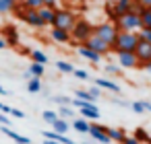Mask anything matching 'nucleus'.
<instances>
[{
	"label": "nucleus",
	"mask_w": 151,
	"mask_h": 144,
	"mask_svg": "<svg viewBox=\"0 0 151 144\" xmlns=\"http://www.w3.org/2000/svg\"><path fill=\"white\" fill-rule=\"evenodd\" d=\"M139 31H124L120 29L118 31V37L112 45V52L114 54H120V52H134L137 43H139Z\"/></svg>",
	"instance_id": "obj_1"
},
{
	"label": "nucleus",
	"mask_w": 151,
	"mask_h": 144,
	"mask_svg": "<svg viewBox=\"0 0 151 144\" xmlns=\"http://www.w3.org/2000/svg\"><path fill=\"white\" fill-rule=\"evenodd\" d=\"M93 33H95V27L89 21H85V19H77L75 27L70 29V37H73L75 43H85Z\"/></svg>",
	"instance_id": "obj_2"
},
{
	"label": "nucleus",
	"mask_w": 151,
	"mask_h": 144,
	"mask_svg": "<svg viewBox=\"0 0 151 144\" xmlns=\"http://www.w3.org/2000/svg\"><path fill=\"white\" fill-rule=\"evenodd\" d=\"M118 25L114 23V21H106V23H99L97 27H95V35H99L104 41H108L110 45H114V41H116V37H118Z\"/></svg>",
	"instance_id": "obj_3"
},
{
	"label": "nucleus",
	"mask_w": 151,
	"mask_h": 144,
	"mask_svg": "<svg viewBox=\"0 0 151 144\" xmlns=\"http://www.w3.org/2000/svg\"><path fill=\"white\" fill-rule=\"evenodd\" d=\"M118 29H124V31H139L141 29V17H139V11H130L126 15H122L118 21H116Z\"/></svg>",
	"instance_id": "obj_4"
},
{
	"label": "nucleus",
	"mask_w": 151,
	"mask_h": 144,
	"mask_svg": "<svg viewBox=\"0 0 151 144\" xmlns=\"http://www.w3.org/2000/svg\"><path fill=\"white\" fill-rule=\"evenodd\" d=\"M75 23H77V15H75L73 11L62 9V11H56V17H54V25H52V27H60V29L70 31V29L75 27Z\"/></svg>",
	"instance_id": "obj_5"
},
{
	"label": "nucleus",
	"mask_w": 151,
	"mask_h": 144,
	"mask_svg": "<svg viewBox=\"0 0 151 144\" xmlns=\"http://www.w3.org/2000/svg\"><path fill=\"white\" fill-rule=\"evenodd\" d=\"M141 6L134 2V0H114V23L122 17V15H126V13H130V11H139Z\"/></svg>",
	"instance_id": "obj_6"
},
{
	"label": "nucleus",
	"mask_w": 151,
	"mask_h": 144,
	"mask_svg": "<svg viewBox=\"0 0 151 144\" xmlns=\"http://www.w3.org/2000/svg\"><path fill=\"white\" fill-rule=\"evenodd\" d=\"M85 45H87V48H91V50H95V52H99L101 56H106V54H110V52H112V45H110L108 41H104V39H101L99 35H95V33L85 41Z\"/></svg>",
	"instance_id": "obj_7"
},
{
	"label": "nucleus",
	"mask_w": 151,
	"mask_h": 144,
	"mask_svg": "<svg viewBox=\"0 0 151 144\" xmlns=\"http://www.w3.org/2000/svg\"><path fill=\"white\" fill-rule=\"evenodd\" d=\"M134 54H137V58H139V68H143L149 60H151V43L149 41H145V39H139V43H137V48H134Z\"/></svg>",
	"instance_id": "obj_8"
},
{
	"label": "nucleus",
	"mask_w": 151,
	"mask_h": 144,
	"mask_svg": "<svg viewBox=\"0 0 151 144\" xmlns=\"http://www.w3.org/2000/svg\"><path fill=\"white\" fill-rule=\"evenodd\" d=\"M21 19H23L29 27H35V29L46 27V23L42 21V17H40V11H37V9H27V11L21 15Z\"/></svg>",
	"instance_id": "obj_9"
},
{
	"label": "nucleus",
	"mask_w": 151,
	"mask_h": 144,
	"mask_svg": "<svg viewBox=\"0 0 151 144\" xmlns=\"http://www.w3.org/2000/svg\"><path fill=\"white\" fill-rule=\"evenodd\" d=\"M116 56H118L120 68H139V66H141L134 52H120V54H116Z\"/></svg>",
	"instance_id": "obj_10"
},
{
	"label": "nucleus",
	"mask_w": 151,
	"mask_h": 144,
	"mask_svg": "<svg viewBox=\"0 0 151 144\" xmlns=\"http://www.w3.org/2000/svg\"><path fill=\"white\" fill-rule=\"evenodd\" d=\"M77 52H79V56L81 58H85V60H89L91 64H99L101 62V54L99 52H95V50H91V48H87L85 43H79V48H77Z\"/></svg>",
	"instance_id": "obj_11"
},
{
	"label": "nucleus",
	"mask_w": 151,
	"mask_h": 144,
	"mask_svg": "<svg viewBox=\"0 0 151 144\" xmlns=\"http://www.w3.org/2000/svg\"><path fill=\"white\" fill-rule=\"evenodd\" d=\"M50 37H52V41H56V43H68V41H73L70 31L60 29V27H52V29H50Z\"/></svg>",
	"instance_id": "obj_12"
},
{
	"label": "nucleus",
	"mask_w": 151,
	"mask_h": 144,
	"mask_svg": "<svg viewBox=\"0 0 151 144\" xmlns=\"http://www.w3.org/2000/svg\"><path fill=\"white\" fill-rule=\"evenodd\" d=\"M0 132L2 134H6L11 140H15L17 144H31V140L27 138V136H21V134H17L15 130H11L9 126H4V123H0Z\"/></svg>",
	"instance_id": "obj_13"
},
{
	"label": "nucleus",
	"mask_w": 151,
	"mask_h": 144,
	"mask_svg": "<svg viewBox=\"0 0 151 144\" xmlns=\"http://www.w3.org/2000/svg\"><path fill=\"white\" fill-rule=\"evenodd\" d=\"M89 134H91V138H93V140H97V142H101V144H110V142H112V138L108 136V132L99 130V128H97V123H91Z\"/></svg>",
	"instance_id": "obj_14"
},
{
	"label": "nucleus",
	"mask_w": 151,
	"mask_h": 144,
	"mask_svg": "<svg viewBox=\"0 0 151 144\" xmlns=\"http://www.w3.org/2000/svg\"><path fill=\"white\" fill-rule=\"evenodd\" d=\"M40 17H42V21L46 23V27H48V25L52 27V25H54V17H56V9L44 4V6L40 9Z\"/></svg>",
	"instance_id": "obj_15"
},
{
	"label": "nucleus",
	"mask_w": 151,
	"mask_h": 144,
	"mask_svg": "<svg viewBox=\"0 0 151 144\" xmlns=\"http://www.w3.org/2000/svg\"><path fill=\"white\" fill-rule=\"evenodd\" d=\"M2 37H4V39H6V43H9V45H13V48L19 43V33H17V29H15V27H6V29L2 31Z\"/></svg>",
	"instance_id": "obj_16"
},
{
	"label": "nucleus",
	"mask_w": 151,
	"mask_h": 144,
	"mask_svg": "<svg viewBox=\"0 0 151 144\" xmlns=\"http://www.w3.org/2000/svg\"><path fill=\"white\" fill-rule=\"evenodd\" d=\"M81 117H85V119H99V109H97V105L93 103V105L81 107Z\"/></svg>",
	"instance_id": "obj_17"
},
{
	"label": "nucleus",
	"mask_w": 151,
	"mask_h": 144,
	"mask_svg": "<svg viewBox=\"0 0 151 144\" xmlns=\"http://www.w3.org/2000/svg\"><path fill=\"white\" fill-rule=\"evenodd\" d=\"M108 136L112 138V142L122 144V140H124L128 134H126V130H124V128H108Z\"/></svg>",
	"instance_id": "obj_18"
},
{
	"label": "nucleus",
	"mask_w": 151,
	"mask_h": 144,
	"mask_svg": "<svg viewBox=\"0 0 151 144\" xmlns=\"http://www.w3.org/2000/svg\"><path fill=\"white\" fill-rule=\"evenodd\" d=\"M139 17H141V29H149L151 27V6H141L139 9Z\"/></svg>",
	"instance_id": "obj_19"
},
{
	"label": "nucleus",
	"mask_w": 151,
	"mask_h": 144,
	"mask_svg": "<svg viewBox=\"0 0 151 144\" xmlns=\"http://www.w3.org/2000/svg\"><path fill=\"white\" fill-rule=\"evenodd\" d=\"M95 84L97 87H101V89H106V91H112V93H120V87L116 84V82H112V80H108V78H97L95 80Z\"/></svg>",
	"instance_id": "obj_20"
},
{
	"label": "nucleus",
	"mask_w": 151,
	"mask_h": 144,
	"mask_svg": "<svg viewBox=\"0 0 151 144\" xmlns=\"http://www.w3.org/2000/svg\"><path fill=\"white\" fill-rule=\"evenodd\" d=\"M73 128H75L77 132H81V134H89V128H91V123H89L85 117H77V119L73 121Z\"/></svg>",
	"instance_id": "obj_21"
},
{
	"label": "nucleus",
	"mask_w": 151,
	"mask_h": 144,
	"mask_svg": "<svg viewBox=\"0 0 151 144\" xmlns=\"http://www.w3.org/2000/svg\"><path fill=\"white\" fill-rule=\"evenodd\" d=\"M134 138H137L141 144H151V136L147 134L145 128H137V130H134Z\"/></svg>",
	"instance_id": "obj_22"
},
{
	"label": "nucleus",
	"mask_w": 151,
	"mask_h": 144,
	"mask_svg": "<svg viewBox=\"0 0 151 144\" xmlns=\"http://www.w3.org/2000/svg\"><path fill=\"white\" fill-rule=\"evenodd\" d=\"M27 91H29V93H40V91H42L40 76H31V78H29V82H27Z\"/></svg>",
	"instance_id": "obj_23"
},
{
	"label": "nucleus",
	"mask_w": 151,
	"mask_h": 144,
	"mask_svg": "<svg viewBox=\"0 0 151 144\" xmlns=\"http://www.w3.org/2000/svg\"><path fill=\"white\" fill-rule=\"evenodd\" d=\"M31 62H40V64H48V56L42 50H31Z\"/></svg>",
	"instance_id": "obj_24"
},
{
	"label": "nucleus",
	"mask_w": 151,
	"mask_h": 144,
	"mask_svg": "<svg viewBox=\"0 0 151 144\" xmlns=\"http://www.w3.org/2000/svg\"><path fill=\"white\" fill-rule=\"evenodd\" d=\"M29 72H31V76H44V72H46V68H44V64H40V62H31V66H29Z\"/></svg>",
	"instance_id": "obj_25"
},
{
	"label": "nucleus",
	"mask_w": 151,
	"mask_h": 144,
	"mask_svg": "<svg viewBox=\"0 0 151 144\" xmlns=\"http://www.w3.org/2000/svg\"><path fill=\"white\" fill-rule=\"evenodd\" d=\"M52 128H54L56 132H60V134H66V132H68V123H66L64 117H58V119L52 123Z\"/></svg>",
	"instance_id": "obj_26"
},
{
	"label": "nucleus",
	"mask_w": 151,
	"mask_h": 144,
	"mask_svg": "<svg viewBox=\"0 0 151 144\" xmlns=\"http://www.w3.org/2000/svg\"><path fill=\"white\" fill-rule=\"evenodd\" d=\"M15 6H17V2H13V0H0V15L15 11Z\"/></svg>",
	"instance_id": "obj_27"
},
{
	"label": "nucleus",
	"mask_w": 151,
	"mask_h": 144,
	"mask_svg": "<svg viewBox=\"0 0 151 144\" xmlns=\"http://www.w3.org/2000/svg\"><path fill=\"white\" fill-rule=\"evenodd\" d=\"M42 117H44V121H48V123L52 126V123H54L60 115H58V111H50V109H46V111L42 113Z\"/></svg>",
	"instance_id": "obj_28"
},
{
	"label": "nucleus",
	"mask_w": 151,
	"mask_h": 144,
	"mask_svg": "<svg viewBox=\"0 0 151 144\" xmlns=\"http://www.w3.org/2000/svg\"><path fill=\"white\" fill-rule=\"evenodd\" d=\"M56 68H58L60 72H64V74H73V72H75V66H73V64H68V62H62V60L56 64Z\"/></svg>",
	"instance_id": "obj_29"
},
{
	"label": "nucleus",
	"mask_w": 151,
	"mask_h": 144,
	"mask_svg": "<svg viewBox=\"0 0 151 144\" xmlns=\"http://www.w3.org/2000/svg\"><path fill=\"white\" fill-rule=\"evenodd\" d=\"M58 115H60V117H75V111H73V107H70V105H60Z\"/></svg>",
	"instance_id": "obj_30"
},
{
	"label": "nucleus",
	"mask_w": 151,
	"mask_h": 144,
	"mask_svg": "<svg viewBox=\"0 0 151 144\" xmlns=\"http://www.w3.org/2000/svg\"><path fill=\"white\" fill-rule=\"evenodd\" d=\"M21 2H23V4H25L27 9H37V11H40V9H42V6L46 4L44 0H21Z\"/></svg>",
	"instance_id": "obj_31"
},
{
	"label": "nucleus",
	"mask_w": 151,
	"mask_h": 144,
	"mask_svg": "<svg viewBox=\"0 0 151 144\" xmlns=\"http://www.w3.org/2000/svg\"><path fill=\"white\" fill-rule=\"evenodd\" d=\"M75 95H77L79 99H83V101H93V103H95V99H93V95H91L89 91H83V89H77V91H75Z\"/></svg>",
	"instance_id": "obj_32"
},
{
	"label": "nucleus",
	"mask_w": 151,
	"mask_h": 144,
	"mask_svg": "<svg viewBox=\"0 0 151 144\" xmlns=\"http://www.w3.org/2000/svg\"><path fill=\"white\" fill-rule=\"evenodd\" d=\"M104 70L108 72V74H112V76H118L122 70H120V66H114V64H108V66H104Z\"/></svg>",
	"instance_id": "obj_33"
},
{
	"label": "nucleus",
	"mask_w": 151,
	"mask_h": 144,
	"mask_svg": "<svg viewBox=\"0 0 151 144\" xmlns=\"http://www.w3.org/2000/svg\"><path fill=\"white\" fill-rule=\"evenodd\" d=\"M139 37L151 43V27H149V29H145V27H143V29H139Z\"/></svg>",
	"instance_id": "obj_34"
},
{
	"label": "nucleus",
	"mask_w": 151,
	"mask_h": 144,
	"mask_svg": "<svg viewBox=\"0 0 151 144\" xmlns=\"http://www.w3.org/2000/svg\"><path fill=\"white\" fill-rule=\"evenodd\" d=\"M52 101H56L58 105H73V99H68V97H54Z\"/></svg>",
	"instance_id": "obj_35"
},
{
	"label": "nucleus",
	"mask_w": 151,
	"mask_h": 144,
	"mask_svg": "<svg viewBox=\"0 0 151 144\" xmlns=\"http://www.w3.org/2000/svg\"><path fill=\"white\" fill-rule=\"evenodd\" d=\"M130 109H132V111H137V113H145V105H143L141 101H137V103H130Z\"/></svg>",
	"instance_id": "obj_36"
},
{
	"label": "nucleus",
	"mask_w": 151,
	"mask_h": 144,
	"mask_svg": "<svg viewBox=\"0 0 151 144\" xmlns=\"http://www.w3.org/2000/svg\"><path fill=\"white\" fill-rule=\"evenodd\" d=\"M89 93H91V95H93V99L97 101V99L101 97V87H97V84H95V87H91V89H89Z\"/></svg>",
	"instance_id": "obj_37"
},
{
	"label": "nucleus",
	"mask_w": 151,
	"mask_h": 144,
	"mask_svg": "<svg viewBox=\"0 0 151 144\" xmlns=\"http://www.w3.org/2000/svg\"><path fill=\"white\" fill-rule=\"evenodd\" d=\"M73 76H77L79 80H87V72H85V70H79V68H75Z\"/></svg>",
	"instance_id": "obj_38"
},
{
	"label": "nucleus",
	"mask_w": 151,
	"mask_h": 144,
	"mask_svg": "<svg viewBox=\"0 0 151 144\" xmlns=\"http://www.w3.org/2000/svg\"><path fill=\"white\" fill-rule=\"evenodd\" d=\"M122 144H141V142H139L134 136H126V138L122 140Z\"/></svg>",
	"instance_id": "obj_39"
},
{
	"label": "nucleus",
	"mask_w": 151,
	"mask_h": 144,
	"mask_svg": "<svg viewBox=\"0 0 151 144\" xmlns=\"http://www.w3.org/2000/svg\"><path fill=\"white\" fill-rule=\"evenodd\" d=\"M11 115H15V117H19V119H21V117H25V113H23L21 109H13V111H11Z\"/></svg>",
	"instance_id": "obj_40"
},
{
	"label": "nucleus",
	"mask_w": 151,
	"mask_h": 144,
	"mask_svg": "<svg viewBox=\"0 0 151 144\" xmlns=\"http://www.w3.org/2000/svg\"><path fill=\"white\" fill-rule=\"evenodd\" d=\"M0 111H2V113H11V111H13V107L4 105V103H0Z\"/></svg>",
	"instance_id": "obj_41"
},
{
	"label": "nucleus",
	"mask_w": 151,
	"mask_h": 144,
	"mask_svg": "<svg viewBox=\"0 0 151 144\" xmlns=\"http://www.w3.org/2000/svg\"><path fill=\"white\" fill-rule=\"evenodd\" d=\"M139 6H151V0H134Z\"/></svg>",
	"instance_id": "obj_42"
},
{
	"label": "nucleus",
	"mask_w": 151,
	"mask_h": 144,
	"mask_svg": "<svg viewBox=\"0 0 151 144\" xmlns=\"http://www.w3.org/2000/svg\"><path fill=\"white\" fill-rule=\"evenodd\" d=\"M0 123H4V126H9V123H11V119H9L6 115H2V111H0Z\"/></svg>",
	"instance_id": "obj_43"
},
{
	"label": "nucleus",
	"mask_w": 151,
	"mask_h": 144,
	"mask_svg": "<svg viewBox=\"0 0 151 144\" xmlns=\"http://www.w3.org/2000/svg\"><path fill=\"white\" fill-rule=\"evenodd\" d=\"M141 103H143V105H145V111H151V103H149V101H147V99H143V101H141Z\"/></svg>",
	"instance_id": "obj_44"
},
{
	"label": "nucleus",
	"mask_w": 151,
	"mask_h": 144,
	"mask_svg": "<svg viewBox=\"0 0 151 144\" xmlns=\"http://www.w3.org/2000/svg\"><path fill=\"white\" fill-rule=\"evenodd\" d=\"M6 45H9V43H6V39H4V37H2V35H0V50H4V48H6Z\"/></svg>",
	"instance_id": "obj_45"
},
{
	"label": "nucleus",
	"mask_w": 151,
	"mask_h": 144,
	"mask_svg": "<svg viewBox=\"0 0 151 144\" xmlns=\"http://www.w3.org/2000/svg\"><path fill=\"white\" fill-rule=\"evenodd\" d=\"M44 144H60V142H58V140H52V138H46Z\"/></svg>",
	"instance_id": "obj_46"
},
{
	"label": "nucleus",
	"mask_w": 151,
	"mask_h": 144,
	"mask_svg": "<svg viewBox=\"0 0 151 144\" xmlns=\"http://www.w3.org/2000/svg\"><path fill=\"white\" fill-rule=\"evenodd\" d=\"M44 2H46L48 6H56V2H58V0H44Z\"/></svg>",
	"instance_id": "obj_47"
},
{
	"label": "nucleus",
	"mask_w": 151,
	"mask_h": 144,
	"mask_svg": "<svg viewBox=\"0 0 151 144\" xmlns=\"http://www.w3.org/2000/svg\"><path fill=\"white\" fill-rule=\"evenodd\" d=\"M143 68H147V70H149V72H151V60H149V62H147V64H145V66H143Z\"/></svg>",
	"instance_id": "obj_48"
},
{
	"label": "nucleus",
	"mask_w": 151,
	"mask_h": 144,
	"mask_svg": "<svg viewBox=\"0 0 151 144\" xmlns=\"http://www.w3.org/2000/svg\"><path fill=\"white\" fill-rule=\"evenodd\" d=\"M0 95H6V91H4V87H0Z\"/></svg>",
	"instance_id": "obj_49"
},
{
	"label": "nucleus",
	"mask_w": 151,
	"mask_h": 144,
	"mask_svg": "<svg viewBox=\"0 0 151 144\" xmlns=\"http://www.w3.org/2000/svg\"><path fill=\"white\" fill-rule=\"evenodd\" d=\"M106 2H114V0H106Z\"/></svg>",
	"instance_id": "obj_50"
},
{
	"label": "nucleus",
	"mask_w": 151,
	"mask_h": 144,
	"mask_svg": "<svg viewBox=\"0 0 151 144\" xmlns=\"http://www.w3.org/2000/svg\"><path fill=\"white\" fill-rule=\"evenodd\" d=\"M13 2H19V0H13Z\"/></svg>",
	"instance_id": "obj_51"
}]
</instances>
